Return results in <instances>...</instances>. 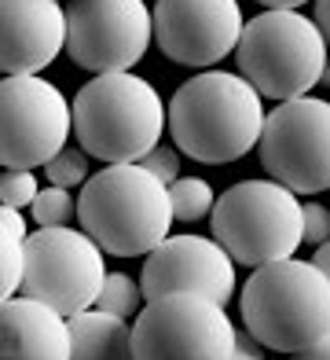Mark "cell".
Masks as SVG:
<instances>
[{"label":"cell","mask_w":330,"mask_h":360,"mask_svg":"<svg viewBox=\"0 0 330 360\" xmlns=\"http://www.w3.org/2000/svg\"><path fill=\"white\" fill-rule=\"evenodd\" d=\"M264 100L231 70H202L187 77L165 107L173 147L206 166L239 162L257 147Z\"/></svg>","instance_id":"6da1fadb"},{"label":"cell","mask_w":330,"mask_h":360,"mask_svg":"<svg viewBox=\"0 0 330 360\" xmlns=\"http://www.w3.org/2000/svg\"><path fill=\"white\" fill-rule=\"evenodd\" d=\"M242 327L260 349L275 353L330 338V276L297 254L257 265L242 287Z\"/></svg>","instance_id":"7a4b0ae2"},{"label":"cell","mask_w":330,"mask_h":360,"mask_svg":"<svg viewBox=\"0 0 330 360\" xmlns=\"http://www.w3.org/2000/svg\"><path fill=\"white\" fill-rule=\"evenodd\" d=\"M74 217L81 221V232L114 257L151 254L173 228L169 191L136 162H118L88 173Z\"/></svg>","instance_id":"3957f363"},{"label":"cell","mask_w":330,"mask_h":360,"mask_svg":"<svg viewBox=\"0 0 330 360\" xmlns=\"http://www.w3.org/2000/svg\"><path fill=\"white\" fill-rule=\"evenodd\" d=\"M70 133L81 151L107 166L136 162L165 133V103L151 81L132 70L92 74L70 103Z\"/></svg>","instance_id":"277c9868"},{"label":"cell","mask_w":330,"mask_h":360,"mask_svg":"<svg viewBox=\"0 0 330 360\" xmlns=\"http://www.w3.org/2000/svg\"><path fill=\"white\" fill-rule=\"evenodd\" d=\"M239 77L268 100H297L326 77V37L301 11L264 8L239 34Z\"/></svg>","instance_id":"5b68a950"},{"label":"cell","mask_w":330,"mask_h":360,"mask_svg":"<svg viewBox=\"0 0 330 360\" xmlns=\"http://www.w3.org/2000/svg\"><path fill=\"white\" fill-rule=\"evenodd\" d=\"M213 239L235 265H268L301 247V199L275 180H239L209 210Z\"/></svg>","instance_id":"8992f818"},{"label":"cell","mask_w":330,"mask_h":360,"mask_svg":"<svg viewBox=\"0 0 330 360\" xmlns=\"http://www.w3.org/2000/svg\"><path fill=\"white\" fill-rule=\"evenodd\" d=\"M107 276V254L81 228H37L22 239V280L19 294L33 298L66 320L92 309Z\"/></svg>","instance_id":"52a82bcc"},{"label":"cell","mask_w":330,"mask_h":360,"mask_svg":"<svg viewBox=\"0 0 330 360\" xmlns=\"http://www.w3.org/2000/svg\"><path fill=\"white\" fill-rule=\"evenodd\" d=\"M235 323L227 305L206 294H161L151 298L132 323V356L136 360H231Z\"/></svg>","instance_id":"ba28073f"},{"label":"cell","mask_w":330,"mask_h":360,"mask_svg":"<svg viewBox=\"0 0 330 360\" xmlns=\"http://www.w3.org/2000/svg\"><path fill=\"white\" fill-rule=\"evenodd\" d=\"M260 166L293 195H319L330 188V107L319 96L283 100L264 114L257 136Z\"/></svg>","instance_id":"9c48e42d"},{"label":"cell","mask_w":330,"mask_h":360,"mask_svg":"<svg viewBox=\"0 0 330 360\" xmlns=\"http://www.w3.org/2000/svg\"><path fill=\"white\" fill-rule=\"evenodd\" d=\"M70 140V100L41 74L0 77V166L37 169Z\"/></svg>","instance_id":"30bf717a"},{"label":"cell","mask_w":330,"mask_h":360,"mask_svg":"<svg viewBox=\"0 0 330 360\" xmlns=\"http://www.w3.org/2000/svg\"><path fill=\"white\" fill-rule=\"evenodd\" d=\"M66 52L88 74L132 70L151 48L147 0H70Z\"/></svg>","instance_id":"8fae6325"},{"label":"cell","mask_w":330,"mask_h":360,"mask_svg":"<svg viewBox=\"0 0 330 360\" xmlns=\"http://www.w3.org/2000/svg\"><path fill=\"white\" fill-rule=\"evenodd\" d=\"M242 22L239 0H158L151 37L180 67L213 70V63L235 52Z\"/></svg>","instance_id":"7c38bea8"},{"label":"cell","mask_w":330,"mask_h":360,"mask_svg":"<svg viewBox=\"0 0 330 360\" xmlns=\"http://www.w3.org/2000/svg\"><path fill=\"white\" fill-rule=\"evenodd\" d=\"M143 257V276L136 283L147 302L176 290L206 294L217 305H227L235 298V261L209 236H165Z\"/></svg>","instance_id":"4fadbf2b"},{"label":"cell","mask_w":330,"mask_h":360,"mask_svg":"<svg viewBox=\"0 0 330 360\" xmlns=\"http://www.w3.org/2000/svg\"><path fill=\"white\" fill-rule=\"evenodd\" d=\"M66 44L59 0H0V74H41Z\"/></svg>","instance_id":"5bb4252c"},{"label":"cell","mask_w":330,"mask_h":360,"mask_svg":"<svg viewBox=\"0 0 330 360\" xmlns=\"http://www.w3.org/2000/svg\"><path fill=\"white\" fill-rule=\"evenodd\" d=\"M0 360H70L66 320L33 298L0 302Z\"/></svg>","instance_id":"9a60e30c"},{"label":"cell","mask_w":330,"mask_h":360,"mask_svg":"<svg viewBox=\"0 0 330 360\" xmlns=\"http://www.w3.org/2000/svg\"><path fill=\"white\" fill-rule=\"evenodd\" d=\"M70 331V360H136L132 356V323L121 316L81 309L66 316Z\"/></svg>","instance_id":"2e32d148"},{"label":"cell","mask_w":330,"mask_h":360,"mask_svg":"<svg viewBox=\"0 0 330 360\" xmlns=\"http://www.w3.org/2000/svg\"><path fill=\"white\" fill-rule=\"evenodd\" d=\"M165 191H169V210H173V221H202L209 217L213 210V188L209 180L202 176H184L180 173L173 184H165Z\"/></svg>","instance_id":"e0dca14e"},{"label":"cell","mask_w":330,"mask_h":360,"mask_svg":"<svg viewBox=\"0 0 330 360\" xmlns=\"http://www.w3.org/2000/svg\"><path fill=\"white\" fill-rule=\"evenodd\" d=\"M92 309H99V313H110V316H121V320L136 316L140 309H143L140 283L132 280V276H125V272H107L103 283H99V294H95Z\"/></svg>","instance_id":"ac0fdd59"},{"label":"cell","mask_w":330,"mask_h":360,"mask_svg":"<svg viewBox=\"0 0 330 360\" xmlns=\"http://www.w3.org/2000/svg\"><path fill=\"white\" fill-rule=\"evenodd\" d=\"M88 173H92L88 155L81 147H70V143L44 162V176L52 180V188H77L88 180Z\"/></svg>","instance_id":"d6986e66"},{"label":"cell","mask_w":330,"mask_h":360,"mask_svg":"<svg viewBox=\"0 0 330 360\" xmlns=\"http://www.w3.org/2000/svg\"><path fill=\"white\" fill-rule=\"evenodd\" d=\"M33 217H37L41 228H59V224H70L77 214V199L70 195V188H41L33 195Z\"/></svg>","instance_id":"ffe728a7"},{"label":"cell","mask_w":330,"mask_h":360,"mask_svg":"<svg viewBox=\"0 0 330 360\" xmlns=\"http://www.w3.org/2000/svg\"><path fill=\"white\" fill-rule=\"evenodd\" d=\"M22 280V239L0 224V302L19 294Z\"/></svg>","instance_id":"44dd1931"},{"label":"cell","mask_w":330,"mask_h":360,"mask_svg":"<svg viewBox=\"0 0 330 360\" xmlns=\"http://www.w3.org/2000/svg\"><path fill=\"white\" fill-rule=\"evenodd\" d=\"M37 176L33 169H4L0 176V206H15V210H26L37 195Z\"/></svg>","instance_id":"7402d4cb"},{"label":"cell","mask_w":330,"mask_h":360,"mask_svg":"<svg viewBox=\"0 0 330 360\" xmlns=\"http://www.w3.org/2000/svg\"><path fill=\"white\" fill-rule=\"evenodd\" d=\"M136 166H140V169H147L154 180H161V184H173V180L180 176V151L158 140V143L151 147V151H143V155L136 158Z\"/></svg>","instance_id":"603a6c76"},{"label":"cell","mask_w":330,"mask_h":360,"mask_svg":"<svg viewBox=\"0 0 330 360\" xmlns=\"http://www.w3.org/2000/svg\"><path fill=\"white\" fill-rule=\"evenodd\" d=\"M330 236V214L323 202H301V243L319 247Z\"/></svg>","instance_id":"cb8c5ba5"},{"label":"cell","mask_w":330,"mask_h":360,"mask_svg":"<svg viewBox=\"0 0 330 360\" xmlns=\"http://www.w3.org/2000/svg\"><path fill=\"white\" fill-rule=\"evenodd\" d=\"M231 360H268V353H264L246 331L235 327V349H231Z\"/></svg>","instance_id":"d4e9b609"},{"label":"cell","mask_w":330,"mask_h":360,"mask_svg":"<svg viewBox=\"0 0 330 360\" xmlns=\"http://www.w3.org/2000/svg\"><path fill=\"white\" fill-rule=\"evenodd\" d=\"M0 224H4L8 232H15L19 239H26V236H29L26 214H22V210H15V206H0Z\"/></svg>","instance_id":"484cf974"},{"label":"cell","mask_w":330,"mask_h":360,"mask_svg":"<svg viewBox=\"0 0 330 360\" xmlns=\"http://www.w3.org/2000/svg\"><path fill=\"white\" fill-rule=\"evenodd\" d=\"M290 360H330V338L316 342V346H308V349H297Z\"/></svg>","instance_id":"4316f807"},{"label":"cell","mask_w":330,"mask_h":360,"mask_svg":"<svg viewBox=\"0 0 330 360\" xmlns=\"http://www.w3.org/2000/svg\"><path fill=\"white\" fill-rule=\"evenodd\" d=\"M312 4H316V19H312V22H316V30L326 37V26H330V0H312Z\"/></svg>","instance_id":"83f0119b"},{"label":"cell","mask_w":330,"mask_h":360,"mask_svg":"<svg viewBox=\"0 0 330 360\" xmlns=\"http://www.w3.org/2000/svg\"><path fill=\"white\" fill-rule=\"evenodd\" d=\"M257 4H264V8H275V11H297L301 4H308V0H257Z\"/></svg>","instance_id":"f1b7e54d"},{"label":"cell","mask_w":330,"mask_h":360,"mask_svg":"<svg viewBox=\"0 0 330 360\" xmlns=\"http://www.w3.org/2000/svg\"><path fill=\"white\" fill-rule=\"evenodd\" d=\"M312 265H316L319 272L330 269V247H326V243H319V247H316V257H312ZM326 276H330V272H326Z\"/></svg>","instance_id":"f546056e"},{"label":"cell","mask_w":330,"mask_h":360,"mask_svg":"<svg viewBox=\"0 0 330 360\" xmlns=\"http://www.w3.org/2000/svg\"><path fill=\"white\" fill-rule=\"evenodd\" d=\"M59 4H62V0H59Z\"/></svg>","instance_id":"4dcf8cb0"}]
</instances>
